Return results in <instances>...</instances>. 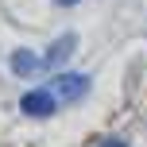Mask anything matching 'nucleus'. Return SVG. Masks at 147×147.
<instances>
[{"mask_svg": "<svg viewBox=\"0 0 147 147\" xmlns=\"http://www.w3.org/2000/svg\"><path fill=\"white\" fill-rule=\"evenodd\" d=\"M51 93L58 97V101H81V97L89 93V78L85 74H58V78L51 81Z\"/></svg>", "mask_w": 147, "mask_h": 147, "instance_id": "nucleus-1", "label": "nucleus"}, {"mask_svg": "<svg viewBox=\"0 0 147 147\" xmlns=\"http://www.w3.org/2000/svg\"><path fill=\"white\" fill-rule=\"evenodd\" d=\"M20 109H23V116H51L54 112V93L51 89H31V93H23L20 97Z\"/></svg>", "mask_w": 147, "mask_h": 147, "instance_id": "nucleus-2", "label": "nucleus"}, {"mask_svg": "<svg viewBox=\"0 0 147 147\" xmlns=\"http://www.w3.org/2000/svg\"><path fill=\"white\" fill-rule=\"evenodd\" d=\"M12 70L20 74V78H35V74L47 70V62L39 58V54H31V51H16L12 54Z\"/></svg>", "mask_w": 147, "mask_h": 147, "instance_id": "nucleus-3", "label": "nucleus"}, {"mask_svg": "<svg viewBox=\"0 0 147 147\" xmlns=\"http://www.w3.org/2000/svg\"><path fill=\"white\" fill-rule=\"evenodd\" d=\"M74 47H78V35H62L58 43L51 47V51L43 54V62H47V70H54V66H62V62L74 54Z\"/></svg>", "mask_w": 147, "mask_h": 147, "instance_id": "nucleus-4", "label": "nucleus"}, {"mask_svg": "<svg viewBox=\"0 0 147 147\" xmlns=\"http://www.w3.org/2000/svg\"><path fill=\"white\" fill-rule=\"evenodd\" d=\"M101 147H128V143H120V140H105Z\"/></svg>", "mask_w": 147, "mask_h": 147, "instance_id": "nucleus-5", "label": "nucleus"}, {"mask_svg": "<svg viewBox=\"0 0 147 147\" xmlns=\"http://www.w3.org/2000/svg\"><path fill=\"white\" fill-rule=\"evenodd\" d=\"M58 4H78V0H58Z\"/></svg>", "mask_w": 147, "mask_h": 147, "instance_id": "nucleus-6", "label": "nucleus"}]
</instances>
